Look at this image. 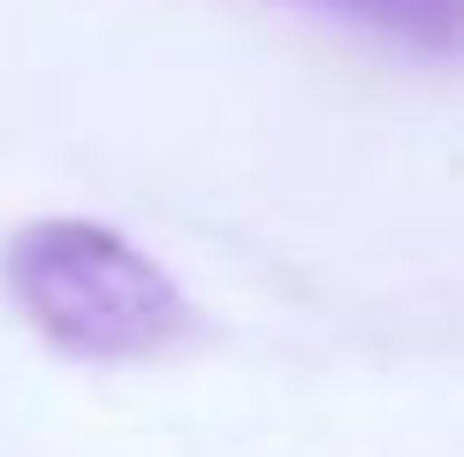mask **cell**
Listing matches in <instances>:
<instances>
[{"label":"cell","instance_id":"obj_2","mask_svg":"<svg viewBox=\"0 0 464 457\" xmlns=\"http://www.w3.org/2000/svg\"><path fill=\"white\" fill-rule=\"evenodd\" d=\"M320 8L381 24L396 38H411V46H464V0H320Z\"/></svg>","mask_w":464,"mask_h":457},{"label":"cell","instance_id":"obj_1","mask_svg":"<svg viewBox=\"0 0 464 457\" xmlns=\"http://www.w3.org/2000/svg\"><path fill=\"white\" fill-rule=\"evenodd\" d=\"M8 297L53 351L92 358V366H122V358H152L190 335V297L152 267L130 237L100 221L46 214L8 237Z\"/></svg>","mask_w":464,"mask_h":457}]
</instances>
